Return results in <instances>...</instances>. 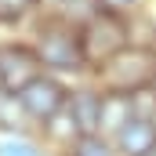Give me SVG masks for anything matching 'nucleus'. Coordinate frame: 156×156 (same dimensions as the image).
<instances>
[{
  "mask_svg": "<svg viewBox=\"0 0 156 156\" xmlns=\"http://www.w3.org/2000/svg\"><path fill=\"white\" fill-rule=\"evenodd\" d=\"M18 105L37 120H55L66 105V87L51 76H37L22 94H18Z\"/></svg>",
  "mask_w": 156,
  "mask_h": 156,
  "instance_id": "39448f33",
  "label": "nucleus"
},
{
  "mask_svg": "<svg viewBox=\"0 0 156 156\" xmlns=\"http://www.w3.org/2000/svg\"><path fill=\"white\" fill-rule=\"evenodd\" d=\"M98 4H102V7H109V11L116 15V11H123V7H131V4H138V0H98Z\"/></svg>",
  "mask_w": 156,
  "mask_h": 156,
  "instance_id": "ddd939ff",
  "label": "nucleus"
},
{
  "mask_svg": "<svg viewBox=\"0 0 156 156\" xmlns=\"http://www.w3.org/2000/svg\"><path fill=\"white\" fill-rule=\"evenodd\" d=\"M149 156H156V149H153V153H149Z\"/></svg>",
  "mask_w": 156,
  "mask_h": 156,
  "instance_id": "2eb2a0df",
  "label": "nucleus"
},
{
  "mask_svg": "<svg viewBox=\"0 0 156 156\" xmlns=\"http://www.w3.org/2000/svg\"><path fill=\"white\" fill-rule=\"evenodd\" d=\"M131 120H134L131 94H120V91L102 94V131H116V134H120Z\"/></svg>",
  "mask_w": 156,
  "mask_h": 156,
  "instance_id": "6e6552de",
  "label": "nucleus"
},
{
  "mask_svg": "<svg viewBox=\"0 0 156 156\" xmlns=\"http://www.w3.org/2000/svg\"><path fill=\"white\" fill-rule=\"evenodd\" d=\"M153 91H156V80H153Z\"/></svg>",
  "mask_w": 156,
  "mask_h": 156,
  "instance_id": "4468645a",
  "label": "nucleus"
},
{
  "mask_svg": "<svg viewBox=\"0 0 156 156\" xmlns=\"http://www.w3.org/2000/svg\"><path fill=\"white\" fill-rule=\"evenodd\" d=\"M40 55L29 47H0V91L4 94H22L33 80L40 76Z\"/></svg>",
  "mask_w": 156,
  "mask_h": 156,
  "instance_id": "20e7f679",
  "label": "nucleus"
},
{
  "mask_svg": "<svg viewBox=\"0 0 156 156\" xmlns=\"http://www.w3.org/2000/svg\"><path fill=\"white\" fill-rule=\"evenodd\" d=\"M18 109H22V105H15V94H7V98H0V123H4V127H11V123H18Z\"/></svg>",
  "mask_w": 156,
  "mask_h": 156,
  "instance_id": "f8f14e48",
  "label": "nucleus"
},
{
  "mask_svg": "<svg viewBox=\"0 0 156 156\" xmlns=\"http://www.w3.org/2000/svg\"><path fill=\"white\" fill-rule=\"evenodd\" d=\"M0 156H40V153H37V145L26 142V138H4L0 142Z\"/></svg>",
  "mask_w": 156,
  "mask_h": 156,
  "instance_id": "9d476101",
  "label": "nucleus"
},
{
  "mask_svg": "<svg viewBox=\"0 0 156 156\" xmlns=\"http://www.w3.org/2000/svg\"><path fill=\"white\" fill-rule=\"evenodd\" d=\"M105 80L109 87L120 94H131V91H142L149 80H156V58L142 47H131V51H120L113 62H105Z\"/></svg>",
  "mask_w": 156,
  "mask_h": 156,
  "instance_id": "7ed1b4c3",
  "label": "nucleus"
},
{
  "mask_svg": "<svg viewBox=\"0 0 156 156\" xmlns=\"http://www.w3.org/2000/svg\"><path fill=\"white\" fill-rule=\"evenodd\" d=\"M37 55H40L44 66L62 69V73H73V69H80V66L87 62V58H83V40H80V33H73V29L62 26V22L44 26L40 44H37Z\"/></svg>",
  "mask_w": 156,
  "mask_h": 156,
  "instance_id": "f03ea898",
  "label": "nucleus"
},
{
  "mask_svg": "<svg viewBox=\"0 0 156 156\" xmlns=\"http://www.w3.org/2000/svg\"><path fill=\"white\" fill-rule=\"evenodd\" d=\"M116 142H120V149H123V156H149L156 149V123L134 116L116 134Z\"/></svg>",
  "mask_w": 156,
  "mask_h": 156,
  "instance_id": "0eeeda50",
  "label": "nucleus"
},
{
  "mask_svg": "<svg viewBox=\"0 0 156 156\" xmlns=\"http://www.w3.org/2000/svg\"><path fill=\"white\" fill-rule=\"evenodd\" d=\"M69 120L80 134H98L102 131V94L94 91H76L69 98Z\"/></svg>",
  "mask_w": 156,
  "mask_h": 156,
  "instance_id": "423d86ee",
  "label": "nucleus"
},
{
  "mask_svg": "<svg viewBox=\"0 0 156 156\" xmlns=\"http://www.w3.org/2000/svg\"><path fill=\"white\" fill-rule=\"evenodd\" d=\"M73 156H113V153L98 134H80L76 145H73Z\"/></svg>",
  "mask_w": 156,
  "mask_h": 156,
  "instance_id": "1a4fd4ad",
  "label": "nucleus"
},
{
  "mask_svg": "<svg viewBox=\"0 0 156 156\" xmlns=\"http://www.w3.org/2000/svg\"><path fill=\"white\" fill-rule=\"evenodd\" d=\"M80 40H83V58L87 62H113L120 51H127L123 47L127 44V26L120 22V15H113V11H98L83 26Z\"/></svg>",
  "mask_w": 156,
  "mask_h": 156,
  "instance_id": "f257e3e1",
  "label": "nucleus"
},
{
  "mask_svg": "<svg viewBox=\"0 0 156 156\" xmlns=\"http://www.w3.org/2000/svg\"><path fill=\"white\" fill-rule=\"evenodd\" d=\"M33 4H37V0H0V22H15V18H22Z\"/></svg>",
  "mask_w": 156,
  "mask_h": 156,
  "instance_id": "9b49d317",
  "label": "nucleus"
}]
</instances>
